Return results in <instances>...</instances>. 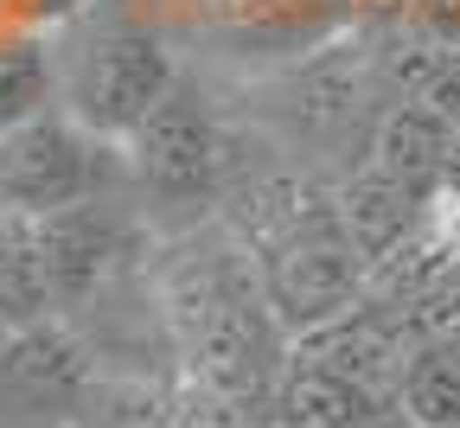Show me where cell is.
<instances>
[{
	"label": "cell",
	"mask_w": 460,
	"mask_h": 428,
	"mask_svg": "<svg viewBox=\"0 0 460 428\" xmlns=\"http://www.w3.org/2000/svg\"><path fill=\"white\" fill-rule=\"evenodd\" d=\"M237 243L250 250L269 308L288 333H320L358 308L371 263L358 256L352 230L339 218V192L314 179H262L237 199Z\"/></svg>",
	"instance_id": "obj_1"
},
{
	"label": "cell",
	"mask_w": 460,
	"mask_h": 428,
	"mask_svg": "<svg viewBox=\"0 0 460 428\" xmlns=\"http://www.w3.org/2000/svg\"><path fill=\"white\" fill-rule=\"evenodd\" d=\"M166 320L180 333L186 358L211 390L243 397L275 371L281 352V314L269 308V288L237 236H217L192 250L166 281Z\"/></svg>",
	"instance_id": "obj_2"
},
{
	"label": "cell",
	"mask_w": 460,
	"mask_h": 428,
	"mask_svg": "<svg viewBox=\"0 0 460 428\" xmlns=\"http://www.w3.org/2000/svg\"><path fill=\"white\" fill-rule=\"evenodd\" d=\"M128 179V154L90 135L71 109H45L0 141V205L26 218H58L84 199H102Z\"/></svg>",
	"instance_id": "obj_3"
},
{
	"label": "cell",
	"mask_w": 460,
	"mask_h": 428,
	"mask_svg": "<svg viewBox=\"0 0 460 428\" xmlns=\"http://www.w3.org/2000/svg\"><path fill=\"white\" fill-rule=\"evenodd\" d=\"M180 90V71H172V51L147 32V26H102L90 32L71 65L58 71V96L65 109L84 121L90 135L128 147V135Z\"/></svg>",
	"instance_id": "obj_4"
},
{
	"label": "cell",
	"mask_w": 460,
	"mask_h": 428,
	"mask_svg": "<svg viewBox=\"0 0 460 428\" xmlns=\"http://www.w3.org/2000/svg\"><path fill=\"white\" fill-rule=\"evenodd\" d=\"M122 154H128V179L160 205H205L230 179V135L217 129L205 96L186 84L128 135Z\"/></svg>",
	"instance_id": "obj_5"
},
{
	"label": "cell",
	"mask_w": 460,
	"mask_h": 428,
	"mask_svg": "<svg viewBox=\"0 0 460 428\" xmlns=\"http://www.w3.org/2000/svg\"><path fill=\"white\" fill-rule=\"evenodd\" d=\"M90 390V364L84 345L65 326H20L7 358H0V422H51L71 415Z\"/></svg>",
	"instance_id": "obj_6"
},
{
	"label": "cell",
	"mask_w": 460,
	"mask_h": 428,
	"mask_svg": "<svg viewBox=\"0 0 460 428\" xmlns=\"http://www.w3.org/2000/svg\"><path fill=\"white\" fill-rule=\"evenodd\" d=\"M39 236H45V269H51V294L58 308H77L84 294H96L115 263L128 256L135 243V218L122 211V199L102 192V199H84L58 218H39Z\"/></svg>",
	"instance_id": "obj_7"
},
{
	"label": "cell",
	"mask_w": 460,
	"mask_h": 428,
	"mask_svg": "<svg viewBox=\"0 0 460 428\" xmlns=\"http://www.w3.org/2000/svg\"><path fill=\"white\" fill-rule=\"evenodd\" d=\"M339 218H345V230H352L358 256L377 269V263H390L402 243L429 224V199H416L390 166L365 160V166L339 186Z\"/></svg>",
	"instance_id": "obj_8"
},
{
	"label": "cell",
	"mask_w": 460,
	"mask_h": 428,
	"mask_svg": "<svg viewBox=\"0 0 460 428\" xmlns=\"http://www.w3.org/2000/svg\"><path fill=\"white\" fill-rule=\"evenodd\" d=\"M454 135H460V129H454L441 109H429V103H396V109H384V121H377L371 160L390 166L402 186H410L416 199H429V211H435V199H441V186H447Z\"/></svg>",
	"instance_id": "obj_9"
},
{
	"label": "cell",
	"mask_w": 460,
	"mask_h": 428,
	"mask_svg": "<svg viewBox=\"0 0 460 428\" xmlns=\"http://www.w3.org/2000/svg\"><path fill=\"white\" fill-rule=\"evenodd\" d=\"M0 314H7L13 326H39V320L58 314L39 218L7 211V205H0Z\"/></svg>",
	"instance_id": "obj_10"
},
{
	"label": "cell",
	"mask_w": 460,
	"mask_h": 428,
	"mask_svg": "<svg viewBox=\"0 0 460 428\" xmlns=\"http://www.w3.org/2000/svg\"><path fill=\"white\" fill-rule=\"evenodd\" d=\"M390 403L410 428H460V352L441 345L435 333L416 339L402 371H396Z\"/></svg>",
	"instance_id": "obj_11"
},
{
	"label": "cell",
	"mask_w": 460,
	"mask_h": 428,
	"mask_svg": "<svg viewBox=\"0 0 460 428\" xmlns=\"http://www.w3.org/2000/svg\"><path fill=\"white\" fill-rule=\"evenodd\" d=\"M58 96V65L51 45L39 39H0V141L26 129L32 115H45Z\"/></svg>",
	"instance_id": "obj_12"
},
{
	"label": "cell",
	"mask_w": 460,
	"mask_h": 428,
	"mask_svg": "<svg viewBox=\"0 0 460 428\" xmlns=\"http://www.w3.org/2000/svg\"><path fill=\"white\" fill-rule=\"evenodd\" d=\"M410 103L441 109L454 129H460V45H429V58H422V84H416Z\"/></svg>",
	"instance_id": "obj_13"
},
{
	"label": "cell",
	"mask_w": 460,
	"mask_h": 428,
	"mask_svg": "<svg viewBox=\"0 0 460 428\" xmlns=\"http://www.w3.org/2000/svg\"><path fill=\"white\" fill-rule=\"evenodd\" d=\"M410 32L429 45H460V0H410Z\"/></svg>",
	"instance_id": "obj_14"
},
{
	"label": "cell",
	"mask_w": 460,
	"mask_h": 428,
	"mask_svg": "<svg viewBox=\"0 0 460 428\" xmlns=\"http://www.w3.org/2000/svg\"><path fill=\"white\" fill-rule=\"evenodd\" d=\"M26 7H32V20H39V26H58V20H71L84 0H26Z\"/></svg>",
	"instance_id": "obj_15"
},
{
	"label": "cell",
	"mask_w": 460,
	"mask_h": 428,
	"mask_svg": "<svg viewBox=\"0 0 460 428\" xmlns=\"http://www.w3.org/2000/svg\"><path fill=\"white\" fill-rule=\"evenodd\" d=\"M435 339L460 352V308H447V314H441V326H435Z\"/></svg>",
	"instance_id": "obj_16"
},
{
	"label": "cell",
	"mask_w": 460,
	"mask_h": 428,
	"mask_svg": "<svg viewBox=\"0 0 460 428\" xmlns=\"http://www.w3.org/2000/svg\"><path fill=\"white\" fill-rule=\"evenodd\" d=\"M13 333H20V326H13L7 314H0V358H7V345H13Z\"/></svg>",
	"instance_id": "obj_17"
},
{
	"label": "cell",
	"mask_w": 460,
	"mask_h": 428,
	"mask_svg": "<svg viewBox=\"0 0 460 428\" xmlns=\"http://www.w3.org/2000/svg\"><path fill=\"white\" fill-rule=\"evenodd\" d=\"M447 179H460V135H454V160H447Z\"/></svg>",
	"instance_id": "obj_18"
}]
</instances>
